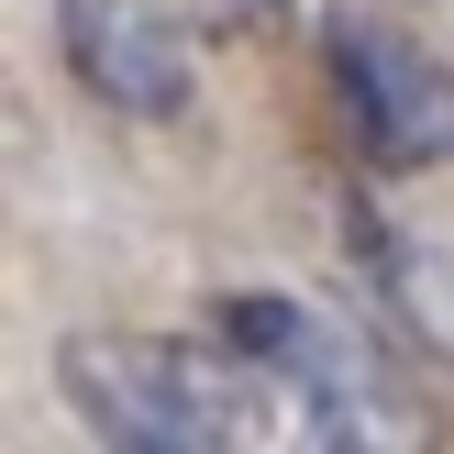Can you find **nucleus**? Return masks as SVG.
Listing matches in <instances>:
<instances>
[{
    "label": "nucleus",
    "instance_id": "obj_1",
    "mask_svg": "<svg viewBox=\"0 0 454 454\" xmlns=\"http://www.w3.org/2000/svg\"><path fill=\"white\" fill-rule=\"evenodd\" d=\"M222 344L255 366V388L288 399V454H421V399L388 377L366 333L244 288L222 300Z\"/></svg>",
    "mask_w": 454,
    "mask_h": 454
},
{
    "label": "nucleus",
    "instance_id": "obj_2",
    "mask_svg": "<svg viewBox=\"0 0 454 454\" xmlns=\"http://www.w3.org/2000/svg\"><path fill=\"white\" fill-rule=\"evenodd\" d=\"M78 421L111 454H233L244 411H255V366L233 344L189 355V344H67L56 355Z\"/></svg>",
    "mask_w": 454,
    "mask_h": 454
},
{
    "label": "nucleus",
    "instance_id": "obj_3",
    "mask_svg": "<svg viewBox=\"0 0 454 454\" xmlns=\"http://www.w3.org/2000/svg\"><path fill=\"white\" fill-rule=\"evenodd\" d=\"M322 67H333V100H344L366 167H443L454 155V78L443 56H421L399 22L377 12H333L322 22Z\"/></svg>",
    "mask_w": 454,
    "mask_h": 454
},
{
    "label": "nucleus",
    "instance_id": "obj_4",
    "mask_svg": "<svg viewBox=\"0 0 454 454\" xmlns=\"http://www.w3.org/2000/svg\"><path fill=\"white\" fill-rule=\"evenodd\" d=\"M56 44H67V78L100 111L177 122L200 100V67H189V44H177V22L155 0H56Z\"/></svg>",
    "mask_w": 454,
    "mask_h": 454
}]
</instances>
